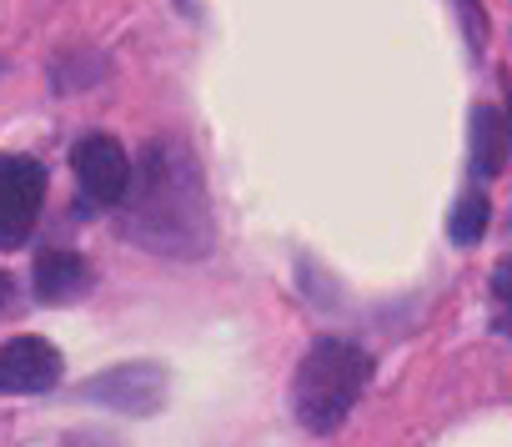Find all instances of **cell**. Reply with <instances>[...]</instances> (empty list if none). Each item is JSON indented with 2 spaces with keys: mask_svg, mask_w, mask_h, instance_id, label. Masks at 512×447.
Wrapping results in <instances>:
<instances>
[{
  "mask_svg": "<svg viewBox=\"0 0 512 447\" xmlns=\"http://www.w3.org/2000/svg\"><path fill=\"white\" fill-rule=\"evenodd\" d=\"M457 16H462V31H467V41H472V56L487 46V16H482V6L477 0H457Z\"/></svg>",
  "mask_w": 512,
  "mask_h": 447,
  "instance_id": "obj_10",
  "label": "cell"
},
{
  "mask_svg": "<svg viewBox=\"0 0 512 447\" xmlns=\"http://www.w3.org/2000/svg\"><path fill=\"white\" fill-rule=\"evenodd\" d=\"M6 297H11V277L0 272V307H6Z\"/></svg>",
  "mask_w": 512,
  "mask_h": 447,
  "instance_id": "obj_13",
  "label": "cell"
},
{
  "mask_svg": "<svg viewBox=\"0 0 512 447\" xmlns=\"http://www.w3.org/2000/svg\"><path fill=\"white\" fill-rule=\"evenodd\" d=\"M372 382V357L347 337H317L297 367L292 407L307 432H337Z\"/></svg>",
  "mask_w": 512,
  "mask_h": 447,
  "instance_id": "obj_2",
  "label": "cell"
},
{
  "mask_svg": "<svg viewBox=\"0 0 512 447\" xmlns=\"http://www.w3.org/2000/svg\"><path fill=\"white\" fill-rule=\"evenodd\" d=\"M507 126H502V116L492 111V106H477L472 111V171L477 176H497L502 171V161H507Z\"/></svg>",
  "mask_w": 512,
  "mask_h": 447,
  "instance_id": "obj_8",
  "label": "cell"
},
{
  "mask_svg": "<svg viewBox=\"0 0 512 447\" xmlns=\"http://www.w3.org/2000/svg\"><path fill=\"white\" fill-rule=\"evenodd\" d=\"M502 126H507V146H512V81H507V116H502Z\"/></svg>",
  "mask_w": 512,
  "mask_h": 447,
  "instance_id": "obj_12",
  "label": "cell"
},
{
  "mask_svg": "<svg viewBox=\"0 0 512 447\" xmlns=\"http://www.w3.org/2000/svg\"><path fill=\"white\" fill-rule=\"evenodd\" d=\"M46 166L31 156H0V252H16L41 221Z\"/></svg>",
  "mask_w": 512,
  "mask_h": 447,
  "instance_id": "obj_3",
  "label": "cell"
},
{
  "mask_svg": "<svg viewBox=\"0 0 512 447\" xmlns=\"http://www.w3.org/2000/svg\"><path fill=\"white\" fill-rule=\"evenodd\" d=\"M81 397L146 417V412H156L166 402V372L156 362H121V367H106L101 377H91L81 387Z\"/></svg>",
  "mask_w": 512,
  "mask_h": 447,
  "instance_id": "obj_5",
  "label": "cell"
},
{
  "mask_svg": "<svg viewBox=\"0 0 512 447\" xmlns=\"http://www.w3.org/2000/svg\"><path fill=\"white\" fill-rule=\"evenodd\" d=\"M71 166H76V181L86 191V201L96 206H121L126 191H131V161L121 151V141L111 136H81L76 151H71Z\"/></svg>",
  "mask_w": 512,
  "mask_h": 447,
  "instance_id": "obj_4",
  "label": "cell"
},
{
  "mask_svg": "<svg viewBox=\"0 0 512 447\" xmlns=\"http://www.w3.org/2000/svg\"><path fill=\"white\" fill-rule=\"evenodd\" d=\"M497 302H502V317L497 322H502V332H512V262L497 272Z\"/></svg>",
  "mask_w": 512,
  "mask_h": 447,
  "instance_id": "obj_11",
  "label": "cell"
},
{
  "mask_svg": "<svg viewBox=\"0 0 512 447\" xmlns=\"http://www.w3.org/2000/svg\"><path fill=\"white\" fill-rule=\"evenodd\" d=\"M126 237L161 257L211 252V201H206V181L186 141L161 136L141 151V166H131Z\"/></svg>",
  "mask_w": 512,
  "mask_h": 447,
  "instance_id": "obj_1",
  "label": "cell"
},
{
  "mask_svg": "<svg viewBox=\"0 0 512 447\" xmlns=\"http://www.w3.org/2000/svg\"><path fill=\"white\" fill-rule=\"evenodd\" d=\"M86 287H91L86 257H76V252H41V257H36V297H41V302L61 307V302L86 297Z\"/></svg>",
  "mask_w": 512,
  "mask_h": 447,
  "instance_id": "obj_7",
  "label": "cell"
},
{
  "mask_svg": "<svg viewBox=\"0 0 512 447\" xmlns=\"http://www.w3.org/2000/svg\"><path fill=\"white\" fill-rule=\"evenodd\" d=\"M61 382V352L46 337H16L0 347V392H46Z\"/></svg>",
  "mask_w": 512,
  "mask_h": 447,
  "instance_id": "obj_6",
  "label": "cell"
},
{
  "mask_svg": "<svg viewBox=\"0 0 512 447\" xmlns=\"http://www.w3.org/2000/svg\"><path fill=\"white\" fill-rule=\"evenodd\" d=\"M487 221H492L487 196H482V191H467V196L452 206V216H447V237H452L457 247H472V242L487 232Z\"/></svg>",
  "mask_w": 512,
  "mask_h": 447,
  "instance_id": "obj_9",
  "label": "cell"
}]
</instances>
